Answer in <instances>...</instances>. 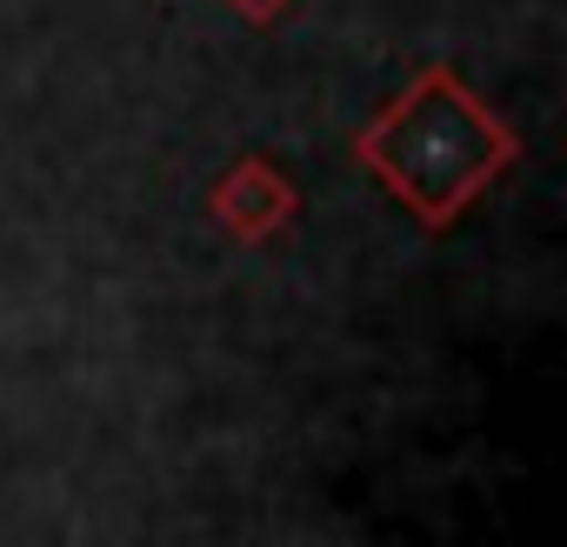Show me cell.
Masks as SVG:
<instances>
[{
    "label": "cell",
    "instance_id": "obj_1",
    "mask_svg": "<svg viewBox=\"0 0 567 547\" xmlns=\"http://www.w3.org/2000/svg\"><path fill=\"white\" fill-rule=\"evenodd\" d=\"M361 161L401 207H414L427 227H447L514 161V141L454 74L434 68L361 134Z\"/></svg>",
    "mask_w": 567,
    "mask_h": 547
}]
</instances>
